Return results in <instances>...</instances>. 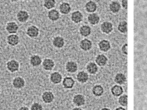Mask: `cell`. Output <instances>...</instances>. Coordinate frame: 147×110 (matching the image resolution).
Returning <instances> with one entry per match:
<instances>
[{
  "label": "cell",
  "instance_id": "obj_21",
  "mask_svg": "<svg viewBox=\"0 0 147 110\" xmlns=\"http://www.w3.org/2000/svg\"><path fill=\"white\" fill-rule=\"evenodd\" d=\"M107 57L102 54L98 55L95 59L96 63L100 66H105L107 64Z\"/></svg>",
  "mask_w": 147,
  "mask_h": 110
},
{
  "label": "cell",
  "instance_id": "obj_7",
  "mask_svg": "<svg viewBox=\"0 0 147 110\" xmlns=\"http://www.w3.org/2000/svg\"><path fill=\"white\" fill-rule=\"evenodd\" d=\"M41 98L43 102L46 104H49L53 102L55 95L53 93L50 91H46L42 94Z\"/></svg>",
  "mask_w": 147,
  "mask_h": 110
},
{
  "label": "cell",
  "instance_id": "obj_37",
  "mask_svg": "<svg viewBox=\"0 0 147 110\" xmlns=\"http://www.w3.org/2000/svg\"><path fill=\"white\" fill-rule=\"evenodd\" d=\"M17 110H30V108L26 106L23 105L20 107Z\"/></svg>",
  "mask_w": 147,
  "mask_h": 110
},
{
  "label": "cell",
  "instance_id": "obj_5",
  "mask_svg": "<svg viewBox=\"0 0 147 110\" xmlns=\"http://www.w3.org/2000/svg\"><path fill=\"white\" fill-rule=\"evenodd\" d=\"M29 17V15L28 12L23 9L19 10L16 14L17 20L20 23L26 22L28 19Z\"/></svg>",
  "mask_w": 147,
  "mask_h": 110
},
{
  "label": "cell",
  "instance_id": "obj_23",
  "mask_svg": "<svg viewBox=\"0 0 147 110\" xmlns=\"http://www.w3.org/2000/svg\"><path fill=\"white\" fill-rule=\"evenodd\" d=\"M111 91L113 95L115 97H118L122 94L123 90L121 86L116 85L111 88Z\"/></svg>",
  "mask_w": 147,
  "mask_h": 110
},
{
  "label": "cell",
  "instance_id": "obj_26",
  "mask_svg": "<svg viewBox=\"0 0 147 110\" xmlns=\"http://www.w3.org/2000/svg\"><path fill=\"white\" fill-rule=\"evenodd\" d=\"M86 69L88 72L92 74L96 73L98 70L96 65L93 62H90L87 64Z\"/></svg>",
  "mask_w": 147,
  "mask_h": 110
},
{
  "label": "cell",
  "instance_id": "obj_41",
  "mask_svg": "<svg viewBox=\"0 0 147 110\" xmlns=\"http://www.w3.org/2000/svg\"><path fill=\"white\" fill-rule=\"evenodd\" d=\"M1 89L0 88V95L1 93Z\"/></svg>",
  "mask_w": 147,
  "mask_h": 110
},
{
  "label": "cell",
  "instance_id": "obj_14",
  "mask_svg": "<svg viewBox=\"0 0 147 110\" xmlns=\"http://www.w3.org/2000/svg\"><path fill=\"white\" fill-rule=\"evenodd\" d=\"M76 79L77 81L80 83H85L88 79V74L84 71H80L77 73Z\"/></svg>",
  "mask_w": 147,
  "mask_h": 110
},
{
  "label": "cell",
  "instance_id": "obj_35",
  "mask_svg": "<svg viewBox=\"0 0 147 110\" xmlns=\"http://www.w3.org/2000/svg\"><path fill=\"white\" fill-rule=\"evenodd\" d=\"M127 43L124 44L122 47V51L123 53L125 55L127 54Z\"/></svg>",
  "mask_w": 147,
  "mask_h": 110
},
{
  "label": "cell",
  "instance_id": "obj_38",
  "mask_svg": "<svg viewBox=\"0 0 147 110\" xmlns=\"http://www.w3.org/2000/svg\"><path fill=\"white\" fill-rule=\"evenodd\" d=\"M71 110H83L80 107H75L72 109Z\"/></svg>",
  "mask_w": 147,
  "mask_h": 110
},
{
  "label": "cell",
  "instance_id": "obj_34",
  "mask_svg": "<svg viewBox=\"0 0 147 110\" xmlns=\"http://www.w3.org/2000/svg\"><path fill=\"white\" fill-rule=\"evenodd\" d=\"M30 109V110H43V107L40 103L34 102L32 104Z\"/></svg>",
  "mask_w": 147,
  "mask_h": 110
},
{
  "label": "cell",
  "instance_id": "obj_18",
  "mask_svg": "<svg viewBox=\"0 0 147 110\" xmlns=\"http://www.w3.org/2000/svg\"><path fill=\"white\" fill-rule=\"evenodd\" d=\"M53 45L58 48H62L65 44L64 40L63 37L60 36H57L53 39Z\"/></svg>",
  "mask_w": 147,
  "mask_h": 110
},
{
  "label": "cell",
  "instance_id": "obj_19",
  "mask_svg": "<svg viewBox=\"0 0 147 110\" xmlns=\"http://www.w3.org/2000/svg\"><path fill=\"white\" fill-rule=\"evenodd\" d=\"M98 45L100 50L104 52L108 51L111 48L109 42L105 39L100 41L98 43Z\"/></svg>",
  "mask_w": 147,
  "mask_h": 110
},
{
  "label": "cell",
  "instance_id": "obj_31",
  "mask_svg": "<svg viewBox=\"0 0 147 110\" xmlns=\"http://www.w3.org/2000/svg\"><path fill=\"white\" fill-rule=\"evenodd\" d=\"M118 29L121 32L123 33L127 31V23L125 21L120 22L118 26Z\"/></svg>",
  "mask_w": 147,
  "mask_h": 110
},
{
  "label": "cell",
  "instance_id": "obj_2",
  "mask_svg": "<svg viewBox=\"0 0 147 110\" xmlns=\"http://www.w3.org/2000/svg\"><path fill=\"white\" fill-rule=\"evenodd\" d=\"M13 88L16 90H20L23 89L25 86L26 82L22 77L17 76L14 77L11 81Z\"/></svg>",
  "mask_w": 147,
  "mask_h": 110
},
{
  "label": "cell",
  "instance_id": "obj_30",
  "mask_svg": "<svg viewBox=\"0 0 147 110\" xmlns=\"http://www.w3.org/2000/svg\"><path fill=\"white\" fill-rule=\"evenodd\" d=\"M110 10L114 13L119 12L121 8V6L119 3L116 1L112 2L109 5Z\"/></svg>",
  "mask_w": 147,
  "mask_h": 110
},
{
  "label": "cell",
  "instance_id": "obj_33",
  "mask_svg": "<svg viewBox=\"0 0 147 110\" xmlns=\"http://www.w3.org/2000/svg\"><path fill=\"white\" fill-rule=\"evenodd\" d=\"M119 103L121 106L126 107L127 105V96L126 94H124L119 98Z\"/></svg>",
  "mask_w": 147,
  "mask_h": 110
},
{
  "label": "cell",
  "instance_id": "obj_1",
  "mask_svg": "<svg viewBox=\"0 0 147 110\" xmlns=\"http://www.w3.org/2000/svg\"><path fill=\"white\" fill-rule=\"evenodd\" d=\"M19 62L15 59H11L7 61L5 63V67L9 73H13L18 72L20 68Z\"/></svg>",
  "mask_w": 147,
  "mask_h": 110
},
{
  "label": "cell",
  "instance_id": "obj_29",
  "mask_svg": "<svg viewBox=\"0 0 147 110\" xmlns=\"http://www.w3.org/2000/svg\"><path fill=\"white\" fill-rule=\"evenodd\" d=\"M126 80V78L124 75L121 73H117L115 77L114 81L115 83L119 85L124 84Z\"/></svg>",
  "mask_w": 147,
  "mask_h": 110
},
{
  "label": "cell",
  "instance_id": "obj_8",
  "mask_svg": "<svg viewBox=\"0 0 147 110\" xmlns=\"http://www.w3.org/2000/svg\"><path fill=\"white\" fill-rule=\"evenodd\" d=\"M73 104L77 107H80L84 105L85 103V99L82 94H78L74 95L72 98Z\"/></svg>",
  "mask_w": 147,
  "mask_h": 110
},
{
  "label": "cell",
  "instance_id": "obj_10",
  "mask_svg": "<svg viewBox=\"0 0 147 110\" xmlns=\"http://www.w3.org/2000/svg\"><path fill=\"white\" fill-rule=\"evenodd\" d=\"M42 67L45 71H50L54 68L55 63L53 60L49 58L45 59L42 63Z\"/></svg>",
  "mask_w": 147,
  "mask_h": 110
},
{
  "label": "cell",
  "instance_id": "obj_36",
  "mask_svg": "<svg viewBox=\"0 0 147 110\" xmlns=\"http://www.w3.org/2000/svg\"><path fill=\"white\" fill-rule=\"evenodd\" d=\"M122 5L123 8L127 9V1L123 0L121 1Z\"/></svg>",
  "mask_w": 147,
  "mask_h": 110
},
{
  "label": "cell",
  "instance_id": "obj_20",
  "mask_svg": "<svg viewBox=\"0 0 147 110\" xmlns=\"http://www.w3.org/2000/svg\"><path fill=\"white\" fill-rule=\"evenodd\" d=\"M60 12L62 14H68L71 10V7L70 4L67 2H63L60 4L59 6Z\"/></svg>",
  "mask_w": 147,
  "mask_h": 110
},
{
  "label": "cell",
  "instance_id": "obj_22",
  "mask_svg": "<svg viewBox=\"0 0 147 110\" xmlns=\"http://www.w3.org/2000/svg\"><path fill=\"white\" fill-rule=\"evenodd\" d=\"M49 19L52 21H56L60 17V14L59 11L56 9H52L49 11L48 14Z\"/></svg>",
  "mask_w": 147,
  "mask_h": 110
},
{
  "label": "cell",
  "instance_id": "obj_25",
  "mask_svg": "<svg viewBox=\"0 0 147 110\" xmlns=\"http://www.w3.org/2000/svg\"><path fill=\"white\" fill-rule=\"evenodd\" d=\"M85 7L87 11L89 13H93L96 10L97 6L95 2L90 1L86 3Z\"/></svg>",
  "mask_w": 147,
  "mask_h": 110
},
{
  "label": "cell",
  "instance_id": "obj_3",
  "mask_svg": "<svg viewBox=\"0 0 147 110\" xmlns=\"http://www.w3.org/2000/svg\"><path fill=\"white\" fill-rule=\"evenodd\" d=\"M18 24L14 21H10L7 22L5 26V29L9 34H16L19 29Z\"/></svg>",
  "mask_w": 147,
  "mask_h": 110
},
{
  "label": "cell",
  "instance_id": "obj_24",
  "mask_svg": "<svg viewBox=\"0 0 147 110\" xmlns=\"http://www.w3.org/2000/svg\"><path fill=\"white\" fill-rule=\"evenodd\" d=\"M89 22L92 25H95L98 23L100 21L99 16L96 13H91L88 17Z\"/></svg>",
  "mask_w": 147,
  "mask_h": 110
},
{
  "label": "cell",
  "instance_id": "obj_4",
  "mask_svg": "<svg viewBox=\"0 0 147 110\" xmlns=\"http://www.w3.org/2000/svg\"><path fill=\"white\" fill-rule=\"evenodd\" d=\"M6 40L7 44L13 47L18 45L20 41L19 36L16 34H9L6 37Z\"/></svg>",
  "mask_w": 147,
  "mask_h": 110
},
{
  "label": "cell",
  "instance_id": "obj_27",
  "mask_svg": "<svg viewBox=\"0 0 147 110\" xmlns=\"http://www.w3.org/2000/svg\"><path fill=\"white\" fill-rule=\"evenodd\" d=\"M92 91L95 96L99 97L103 94L104 92V89L101 85H97L94 86L92 89Z\"/></svg>",
  "mask_w": 147,
  "mask_h": 110
},
{
  "label": "cell",
  "instance_id": "obj_13",
  "mask_svg": "<svg viewBox=\"0 0 147 110\" xmlns=\"http://www.w3.org/2000/svg\"><path fill=\"white\" fill-rule=\"evenodd\" d=\"M42 62L41 57L37 55H32L30 57L29 63L33 67H36L39 66Z\"/></svg>",
  "mask_w": 147,
  "mask_h": 110
},
{
  "label": "cell",
  "instance_id": "obj_28",
  "mask_svg": "<svg viewBox=\"0 0 147 110\" xmlns=\"http://www.w3.org/2000/svg\"><path fill=\"white\" fill-rule=\"evenodd\" d=\"M79 31L82 36L86 37L90 34L91 32V28L88 25H83L80 28Z\"/></svg>",
  "mask_w": 147,
  "mask_h": 110
},
{
  "label": "cell",
  "instance_id": "obj_32",
  "mask_svg": "<svg viewBox=\"0 0 147 110\" xmlns=\"http://www.w3.org/2000/svg\"><path fill=\"white\" fill-rule=\"evenodd\" d=\"M56 3V1L55 0H45L44 1L43 5L47 9H51L55 6Z\"/></svg>",
  "mask_w": 147,
  "mask_h": 110
},
{
  "label": "cell",
  "instance_id": "obj_16",
  "mask_svg": "<svg viewBox=\"0 0 147 110\" xmlns=\"http://www.w3.org/2000/svg\"><path fill=\"white\" fill-rule=\"evenodd\" d=\"M100 28L102 32L108 34L113 30V25L110 22L105 21L101 24Z\"/></svg>",
  "mask_w": 147,
  "mask_h": 110
},
{
  "label": "cell",
  "instance_id": "obj_9",
  "mask_svg": "<svg viewBox=\"0 0 147 110\" xmlns=\"http://www.w3.org/2000/svg\"><path fill=\"white\" fill-rule=\"evenodd\" d=\"M75 83V81L74 79L70 76L65 77L62 81V86L66 89H72L74 87Z\"/></svg>",
  "mask_w": 147,
  "mask_h": 110
},
{
  "label": "cell",
  "instance_id": "obj_17",
  "mask_svg": "<svg viewBox=\"0 0 147 110\" xmlns=\"http://www.w3.org/2000/svg\"><path fill=\"white\" fill-rule=\"evenodd\" d=\"M71 18L72 21L74 23H78L82 20L83 15L80 11H76L71 13Z\"/></svg>",
  "mask_w": 147,
  "mask_h": 110
},
{
  "label": "cell",
  "instance_id": "obj_15",
  "mask_svg": "<svg viewBox=\"0 0 147 110\" xmlns=\"http://www.w3.org/2000/svg\"><path fill=\"white\" fill-rule=\"evenodd\" d=\"M91 41L85 38L82 40L80 43V47L83 50L87 51L90 50L92 47Z\"/></svg>",
  "mask_w": 147,
  "mask_h": 110
},
{
  "label": "cell",
  "instance_id": "obj_40",
  "mask_svg": "<svg viewBox=\"0 0 147 110\" xmlns=\"http://www.w3.org/2000/svg\"><path fill=\"white\" fill-rule=\"evenodd\" d=\"M100 110H110V109L109 108L105 107L102 109Z\"/></svg>",
  "mask_w": 147,
  "mask_h": 110
},
{
  "label": "cell",
  "instance_id": "obj_6",
  "mask_svg": "<svg viewBox=\"0 0 147 110\" xmlns=\"http://www.w3.org/2000/svg\"><path fill=\"white\" fill-rule=\"evenodd\" d=\"M26 35L31 38H35L37 37L39 33V30L36 26L32 25L29 26L26 30Z\"/></svg>",
  "mask_w": 147,
  "mask_h": 110
},
{
  "label": "cell",
  "instance_id": "obj_12",
  "mask_svg": "<svg viewBox=\"0 0 147 110\" xmlns=\"http://www.w3.org/2000/svg\"><path fill=\"white\" fill-rule=\"evenodd\" d=\"M65 68L67 72L70 73H74L78 71V66L75 61L71 60L68 61L66 63Z\"/></svg>",
  "mask_w": 147,
  "mask_h": 110
},
{
  "label": "cell",
  "instance_id": "obj_39",
  "mask_svg": "<svg viewBox=\"0 0 147 110\" xmlns=\"http://www.w3.org/2000/svg\"><path fill=\"white\" fill-rule=\"evenodd\" d=\"M115 110H125V109L122 107H118Z\"/></svg>",
  "mask_w": 147,
  "mask_h": 110
},
{
  "label": "cell",
  "instance_id": "obj_11",
  "mask_svg": "<svg viewBox=\"0 0 147 110\" xmlns=\"http://www.w3.org/2000/svg\"><path fill=\"white\" fill-rule=\"evenodd\" d=\"M49 79L52 83L57 85L62 82L63 78L62 76L60 73L58 71H54L51 74Z\"/></svg>",
  "mask_w": 147,
  "mask_h": 110
}]
</instances>
